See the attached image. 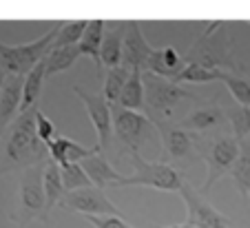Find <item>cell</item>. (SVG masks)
<instances>
[{
	"mask_svg": "<svg viewBox=\"0 0 250 228\" xmlns=\"http://www.w3.org/2000/svg\"><path fill=\"white\" fill-rule=\"evenodd\" d=\"M36 109L18 113V118L11 122L5 153L0 155V177L9 171H16V168L24 171V168L44 164L49 160L47 146L36 135Z\"/></svg>",
	"mask_w": 250,
	"mask_h": 228,
	"instance_id": "cell-1",
	"label": "cell"
},
{
	"mask_svg": "<svg viewBox=\"0 0 250 228\" xmlns=\"http://www.w3.org/2000/svg\"><path fill=\"white\" fill-rule=\"evenodd\" d=\"M186 64H199L206 69H217L226 73H239L241 64L235 58V42L228 31L226 20L206 22L204 34L193 42V47L184 53Z\"/></svg>",
	"mask_w": 250,
	"mask_h": 228,
	"instance_id": "cell-2",
	"label": "cell"
},
{
	"mask_svg": "<svg viewBox=\"0 0 250 228\" xmlns=\"http://www.w3.org/2000/svg\"><path fill=\"white\" fill-rule=\"evenodd\" d=\"M142 84H144V109L151 115V122H173L177 111L193 102L197 95L193 91L184 89L182 84L166 78L153 76V73H142Z\"/></svg>",
	"mask_w": 250,
	"mask_h": 228,
	"instance_id": "cell-3",
	"label": "cell"
},
{
	"mask_svg": "<svg viewBox=\"0 0 250 228\" xmlns=\"http://www.w3.org/2000/svg\"><path fill=\"white\" fill-rule=\"evenodd\" d=\"M195 151H199V157L206 162V182L202 186V195H206L219 177L230 173L239 155V140H235V135L219 133L215 138L197 140Z\"/></svg>",
	"mask_w": 250,
	"mask_h": 228,
	"instance_id": "cell-4",
	"label": "cell"
},
{
	"mask_svg": "<svg viewBox=\"0 0 250 228\" xmlns=\"http://www.w3.org/2000/svg\"><path fill=\"white\" fill-rule=\"evenodd\" d=\"M62 22V20H60ZM60 22H56L47 34H42L38 40L27 44H5L0 42V67L5 69L9 76H27L38 62L44 60L53 47V40L60 29Z\"/></svg>",
	"mask_w": 250,
	"mask_h": 228,
	"instance_id": "cell-5",
	"label": "cell"
},
{
	"mask_svg": "<svg viewBox=\"0 0 250 228\" xmlns=\"http://www.w3.org/2000/svg\"><path fill=\"white\" fill-rule=\"evenodd\" d=\"M133 175L124 177L118 186H148L164 193H180L184 175L166 162H148L140 153H131Z\"/></svg>",
	"mask_w": 250,
	"mask_h": 228,
	"instance_id": "cell-6",
	"label": "cell"
},
{
	"mask_svg": "<svg viewBox=\"0 0 250 228\" xmlns=\"http://www.w3.org/2000/svg\"><path fill=\"white\" fill-rule=\"evenodd\" d=\"M42 171L44 164H36V166H29L22 171L18 193V215H16V222H18L20 228H24L36 217L44 219V222L49 219L42 190Z\"/></svg>",
	"mask_w": 250,
	"mask_h": 228,
	"instance_id": "cell-7",
	"label": "cell"
},
{
	"mask_svg": "<svg viewBox=\"0 0 250 228\" xmlns=\"http://www.w3.org/2000/svg\"><path fill=\"white\" fill-rule=\"evenodd\" d=\"M111 120H113V135L124 146H128L131 153H137L142 144H146L155 133V124L146 115L122 109L118 104H111Z\"/></svg>",
	"mask_w": 250,
	"mask_h": 228,
	"instance_id": "cell-8",
	"label": "cell"
},
{
	"mask_svg": "<svg viewBox=\"0 0 250 228\" xmlns=\"http://www.w3.org/2000/svg\"><path fill=\"white\" fill-rule=\"evenodd\" d=\"M73 93L82 100L86 109V115H89L91 124L95 126V133H98V142H95V151L106 153L111 148V142H113V120H111V104L104 100L102 93H89L82 86H73Z\"/></svg>",
	"mask_w": 250,
	"mask_h": 228,
	"instance_id": "cell-9",
	"label": "cell"
},
{
	"mask_svg": "<svg viewBox=\"0 0 250 228\" xmlns=\"http://www.w3.org/2000/svg\"><path fill=\"white\" fill-rule=\"evenodd\" d=\"M182 200L186 204V222L195 228H232L230 219L222 215L199 190H195L190 184H182L180 188Z\"/></svg>",
	"mask_w": 250,
	"mask_h": 228,
	"instance_id": "cell-10",
	"label": "cell"
},
{
	"mask_svg": "<svg viewBox=\"0 0 250 228\" xmlns=\"http://www.w3.org/2000/svg\"><path fill=\"white\" fill-rule=\"evenodd\" d=\"M60 206L66 210H73V213H82L84 217H89V215H115V217H122L118 206L104 195V190L95 188V186L73 190V193H64V197L60 200Z\"/></svg>",
	"mask_w": 250,
	"mask_h": 228,
	"instance_id": "cell-11",
	"label": "cell"
},
{
	"mask_svg": "<svg viewBox=\"0 0 250 228\" xmlns=\"http://www.w3.org/2000/svg\"><path fill=\"white\" fill-rule=\"evenodd\" d=\"M153 53V47L142 34V27L137 20H126V29H124V40H122V62L120 67L126 71H144L148 58Z\"/></svg>",
	"mask_w": 250,
	"mask_h": 228,
	"instance_id": "cell-12",
	"label": "cell"
},
{
	"mask_svg": "<svg viewBox=\"0 0 250 228\" xmlns=\"http://www.w3.org/2000/svg\"><path fill=\"white\" fill-rule=\"evenodd\" d=\"M153 124H155V133L162 140L166 160H184V157L193 155L197 135L180 128L175 122H153Z\"/></svg>",
	"mask_w": 250,
	"mask_h": 228,
	"instance_id": "cell-13",
	"label": "cell"
},
{
	"mask_svg": "<svg viewBox=\"0 0 250 228\" xmlns=\"http://www.w3.org/2000/svg\"><path fill=\"white\" fill-rule=\"evenodd\" d=\"M80 166H82V171L86 173V177H89L91 186H95V188H100V190H104L106 186H118L120 182L124 180L122 173L111 166V162L106 160V155L95 151V148L86 160L80 162Z\"/></svg>",
	"mask_w": 250,
	"mask_h": 228,
	"instance_id": "cell-14",
	"label": "cell"
},
{
	"mask_svg": "<svg viewBox=\"0 0 250 228\" xmlns=\"http://www.w3.org/2000/svg\"><path fill=\"white\" fill-rule=\"evenodd\" d=\"M226 122V113L219 104H202L197 109H193L190 113H186L184 118L177 122V126L188 131V133L197 135V133H208L212 128L222 126Z\"/></svg>",
	"mask_w": 250,
	"mask_h": 228,
	"instance_id": "cell-15",
	"label": "cell"
},
{
	"mask_svg": "<svg viewBox=\"0 0 250 228\" xmlns=\"http://www.w3.org/2000/svg\"><path fill=\"white\" fill-rule=\"evenodd\" d=\"M126 20H109L104 22L102 47H100V64L106 69H115L122 62V40Z\"/></svg>",
	"mask_w": 250,
	"mask_h": 228,
	"instance_id": "cell-16",
	"label": "cell"
},
{
	"mask_svg": "<svg viewBox=\"0 0 250 228\" xmlns=\"http://www.w3.org/2000/svg\"><path fill=\"white\" fill-rule=\"evenodd\" d=\"M22 80H24L22 76H9L7 73V80L2 84V91H0V140H2V133L7 131V126L20 113Z\"/></svg>",
	"mask_w": 250,
	"mask_h": 228,
	"instance_id": "cell-17",
	"label": "cell"
},
{
	"mask_svg": "<svg viewBox=\"0 0 250 228\" xmlns=\"http://www.w3.org/2000/svg\"><path fill=\"white\" fill-rule=\"evenodd\" d=\"M186 67L184 56L177 53L175 47H162V49H153L151 58H148L146 67L142 73H153V76L166 78V80H175L182 73V69Z\"/></svg>",
	"mask_w": 250,
	"mask_h": 228,
	"instance_id": "cell-18",
	"label": "cell"
},
{
	"mask_svg": "<svg viewBox=\"0 0 250 228\" xmlns=\"http://www.w3.org/2000/svg\"><path fill=\"white\" fill-rule=\"evenodd\" d=\"M47 153L49 160L56 162L58 166H62V164H80L82 160H86L93 153V148H84L82 144L73 142L71 138L58 135L51 144H47Z\"/></svg>",
	"mask_w": 250,
	"mask_h": 228,
	"instance_id": "cell-19",
	"label": "cell"
},
{
	"mask_svg": "<svg viewBox=\"0 0 250 228\" xmlns=\"http://www.w3.org/2000/svg\"><path fill=\"white\" fill-rule=\"evenodd\" d=\"M44 80H47V76H44V64H42V62H38V64H36V67H33L31 71L24 76V80H22L20 113L31 111V109H36V106H38V100H40V95H42Z\"/></svg>",
	"mask_w": 250,
	"mask_h": 228,
	"instance_id": "cell-20",
	"label": "cell"
},
{
	"mask_svg": "<svg viewBox=\"0 0 250 228\" xmlns=\"http://www.w3.org/2000/svg\"><path fill=\"white\" fill-rule=\"evenodd\" d=\"M102 36H104V20H86V27H84V31H82V38H80V42H78L80 56L91 58L98 71L102 69V64H100Z\"/></svg>",
	"mask_w": 250,
	"mask_h": 228,
	"instance_id": "cell-21",
	"label": "cell"
},
{
	"mask_svg": "<svg viewBox=\"0 0 250 228\" xmlns=\"http://www.w3.org/2000/svg\"><path fill=\"white\" fill-rule=\"evenodd\" d=\"M78 60H80V49H78V44H71V47H51V51H49L42 60L44 76L51 78V76H56V73L66 71V69H71Z\"/></svg>",
	"mask_w": 250,
	"mask_h": 228,
	"instance_id": "cell-22",
	"label": "cell"
},
{
	"mask_svg": "<svg viewBox=\"0 0 250 228\" xmlns=\"http://www.w3.org/2000/svg\"><path fill=\"white\" fill-rule=\"evenodd\" d=\"M42 190H44V204H47V217L53 210V206L60 204L64 197V188H62V177H60V166L56 162L47 160L42 171Z\"/></svg>",
	"mask_w": 250,
	"mask_h": 228,
	"instance_id": "cell-23",
	"label": "cell"
},
{
	"mask_svg": "<svg viewBox=\"0 0 250 228\" xmlns=\"http://www.w3.org/2000/svg\"><path fill=\"white\" fill-rule=\"evenodd\" d=\"M228 175L235 180L239 193L250 200V138L239 142V155H237Z\"/></svg>",
	"mask_w": 250,
	"mask_h": 228,
	"instance_id": "cell-24",
	"label": "cell"
},
{
	"mask_svg": "<svg viewBox=\"0 0 250 228\" xmlns=\"http://www.w3.org/2000/svg\"><path fill=\"white\" fill-rule=\"evenodd\" d=\"M118 106L128 111H140L144 109V84H142V71H131L128 80L124 84L122 93H120Z\"/></svg>",
	"mask_w": 250,
	"mask_h": 228,
	"instance_id": "cell-25",
	"label": "cell"
},
{
	"mask_svg": "<svg viewBox=\"0 0 250 228\" xmlns=\"http://www.w3.org/2000/svg\"><path fill=\"white\" fill-rule=\"evenodd\" d=\"M226 71H217V69H206L199 64H186L182 73L175 78L173 82L182 84V82H195V84H204V82H222Z\"/></svg>",
	"mask_w": 250,
	"mask_h": 228,
	"instance_id": "cell-26",
	"label": "cell"
},
{
	"mask_svg": "<svg viewBox=\"0 0 250 228\" xmlns=\"http://www.w3.org/2000/svg\"><path fill=\"white\" fill-rule=\"evenodd\" d=\"M128 73L131 71H126L124 67H115V69H109V71H106L102 95L109 104H118L120 93H122L124 84H126V80H128Z\"/></svg>",
	"mask_w": 250,
	"mask_h": 228,
	"instance_id": "cell-27",
	"label": "cell"
},
{
	"mask_svg": "<svg viewBox=\"0 0 250 228\" xmlns=\"http://www.w3.org/2000/svg\"><path fill=\"white\" fill-rule=\"evenodd\" d=\"M86 27V20H62L60 29L53 40V47H71V44H78L82 38V31Z\"/></svg>",
	"mask_w": 250,
	"mask_h": 228,
	"instance_id": "cell-28",
	"label": "cell"
},
{
	"mask_svg": "<svg viewBox=\"0 0 250 228\" xmlns=\"http://www.w3.org/2000/svg\"><path fill=\"white\" fill-rule=\"evenodd\" d=\"M60 177H62V188H64V193H73V190L89 188L91 186L89 177L82 171L80 164H62Z\"/></svg>",
	"mask_w": 250,
	"mask_h": 228,
	"instance_id": "cell-29",
	"label": "cell"
},
{
	"mask_svg": "<svg viewBox=\"0 0 250 228\" xmlns=\"http://www.w3.org/2000/svg\"><path fill=\"white\" fill-rule=\"evenodd\" d=\"M224 84L230 91V95L235 98V102L239 106H250V82L241 76H235V73H226L224 76Z\"/></svg>",
	"mask_w": 250,
	"mask_h": 228,
	"instance_id": "cell-30",
	"label": "cell"
},
{
	"mask_svg": "<svg viewBox=\"0 0 250 228\" xmlns=\"http://www.w3.org/2000/svg\"><path fill=\"white\" fill-rule=\"evenodd\" d=\"M228 120L232 124V133H235V140H248L250 138V106H239L228 113Z\"/></svg>",
	"mask_w": 250,
	"mask_h": 228,
	"instance_id": "cell-31",
	"label": "cell"
},
{
	"mask_svg": "<svg viewBox=\"0 0 250 228\" xmlns=\"http://www.w3.org/2000/svg\"><path fill=\"white\" fill-rule=\"evenodd\" d=\"M36 135H38V140L44 144V146L51 144L53 140L60 135L58 133V128H56V124H53L40 109H36Z\"/></svg>",
	"mask_w": 250,
	"mask_h": 228,
	"instance_id": "cell-32",
	"label": "cell"
},
{
	"mask_svg": "<svg viewBox=\"0 0 250 228\" xmlns=\"http://www.w3.org/2000/svg\"><path fill=\"white\" fill-rule=\"evenodd\" d=\"M84 219L93 228H133L131 224H126L122 217H115V215H89Z\"/></svg>",
	"mask_w": 250,
	"mask_h": 228,
	"instance_id": "cell-33",
	"label": "cell"
},
{
	"mask_svg": "<svg viewBox=\"0 0 250 228\" xmlns=\"http://www.w3.org/2000/svg\"><path fill=\"white\" fill-rule=\"evenodd\" d=\"M157 228H195V226H188V224H175V226H157Z\"/></svg>",
	"mask_w": 250,
	"mask_h": 228,
	"instance_id": "cell-34",
	"label": "cell"
}]
</instances>
